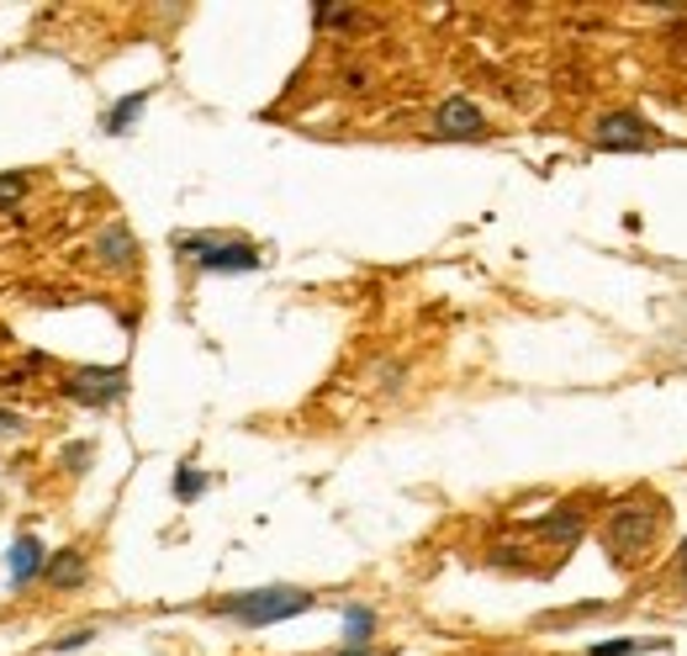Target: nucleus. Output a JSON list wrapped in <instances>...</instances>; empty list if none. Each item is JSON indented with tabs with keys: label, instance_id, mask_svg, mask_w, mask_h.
Instances as JSON below:
<instances>
[{
	"label": "nucleus",
	"instance_id": "obj_1",
	"mask_svg": "<svg viewBox=\"0 0 687 656\" xmlns=\"http://www.w3.org/2000/svg\"><path fill=\"white\" fill-rule=\"evenodd\" d=\"M318 604L308 587H249V593H233V598H217L212 614L222 619H238L243 631H264V625H281V619H296Z\"/></svg>",
	"mask_w": 687,
	"mask_h": 656
},
{
	"label": "nucleus",
	"instance_id": "obj_2",
	"mask_svg": "<svg viewBox=\"0 0 687 656\" xmlns=\"http://www.w3.org/2000/svg\"><path fill=\"white\" fill-rule=\"evenodd\" d=\"M656 530H662V503L650 498H635V503H618L608 513V530H603V545L614 561H635L656 545Z\"/></svg>",
	"mask_w": 687,
	"mask_h": 656
},
{
	"label": "nucleus",
	"instance_id": "obj_3",
	"mask_svg": "<svg viewBox=\"0 0 687 656\" xmlns=\"http://www.w3.org/2000/svg\"><path fill=\"white\" fill-rule=\"evenodd\" d=\"M175 254L190 260V265L212 270V275H222V270H260V249H254V243L222 239V233H180V239H175Z\"/></svg>",
	"mask_w": 687,
	"mask_h": 656
},
{
	"label": "nucleus",
	"instance_id": "obj_4",
	"mask_svg": "<svg viewBox=\"0 0 687 656\" xmlns=\"http://www.w3.org/2000/svg\"><path fill=\"white\" fill-rule=\"evenodd\" d=\"M122 392H127L122 365H80L64 376V397L80 408H112V403H122Z\"/></svg>",
	"mask_w": 687,
	"mask_h": 656
},
{
	"label": "nucleus",
	"instance_id": "obj_5",
	"mask_svg": "<svg viewBox=\"0 0 687 656\" xmlns=\"http://www.w3.org/2000/svg\"><path fill=\"white\" fill-rule=\"evenodd\" d=\"M593 144L608 148V154H645V148L656 144V133H650L645 117H635V112H608V117H597Z\"/></svg>",
	"mask_w": 687,
	"mask_h": 656
},
{
	"label": "nucleus",
	"instance_id": "obj_6",
	"mask_svg": "<svg viewBox=\"0 0 687 656\" xmlns=\"http://www.w3.org/2000/svg\"><path fill=\"white\" fill-rule=\"evenodd\" d=\"M481 133H487V117L466 96H450L434 112V138H481Z\"/></svg>",
	"mask_w": 687,
	"mask_h": 656
},
{
	"label": "nucleus",
	"instance_id": "obj_7",
	"mask_svg": "<svg viewBox=\"0 0 687 656\" xmlns=\"http://www.w3.org/2000/svg\"><path fill=\"white\" fill-rule=\"evenodd\" d=\"M48 566V551L38 535H22L11 551H6V572H11V587H32L38 577H43Z\"/></svg>",
	"mask_w": 687,
	"mask_h": 656
},
{
	"label": "nucleus",
	"instance_id": "obj_8",
	"mask_svg": "<svg viewBox=\"0 0 687 656\" xmlns=\"http://www.w3.org/2000/svg\"><path fill=\"white\" fill-rule=\"evenodd\" d=\"M95 260L112 270H133L138 265V243H133V233H127L122 222H112V228L95 233Z\"/></svg>",
	"mask_w": 687,
	"mask_h": 656
},
{
	"label": "nucleus",
	"instance_id": "obj_9",
	"mask_svg": "<svg viewBox=\"0 0 687 656\" xmlns=\"http://www.w3.org/2000/svg\"><path fill=\"white\" fill-rule=\"evenodd\" d=\"M43 577L53 587H80L85 577H91V566H85V556L74 551V545H64L59 556H48V566H43Z\"/></svg>",
	"mask_w": 687,
	"mask_h": 656
},
{
	"label": "nucleus",
	"instance_id": "obj_10",
	"mask_svg": "<svg viewBox=\"0 0 687 656\" xmlns=\"http://www.w3.org/2000/svg\"><path fill=\"white\" fill-rule=\"evenodd\" d=\"M371 635H376V608H365V604L344 608V652H365Z\"/></svg>",
	"mask_w": 687,
	"mask_h": 656
},
{
	"label": "nucleus",
	"instance_id": "obj_11",
	"mask_svg": "<svg viewBox=\"0 0 687 656\" xmlns=\"http://www.w3.org/2000/svg\"><path fill=\"white\" fill-rule=\"evenodd\" d=\"M143 106H148V91H133V96H122L112 112H106V133L112 138H127L133 133V122L143 117Z\"/></svg>",
	"mask_w": 687,
	"mask_h": 656
},
{
	"label": "nucleus",
	"instance_id": "obj_12",
	"mask_svg": "<svg viewBox=\"0 0 687 656\" xmlns=\"http://www.w3.org/2000/svg\"><path fill=\"white\" fill-rule=\"evenodd\" d=\"M540 535H550V540H582V513L576 509H561V513H550V519H540Z\"/></svg>",
	"mask_w": 687,
	"mask_h": 656
},
{
	"label": "nucleus",
	"instance_id": "obj_13",
	"mask_svg": "<svg viewBox=\"0 0 687 656\" xmlns=\"http://www.w3.org/2000/svg\"><path fill=\"white\" fill-rule=\"evenodd\" d=\"M201 492H207V477H201L196 466H180V471H175V498H180V503H196Z\"/></svg>",
	"mask_w": 687,
	"mask_h": 656
},
{
	"label": "nucleus",
	"instance_id": "obj_14",
	"mask_svg": "<svg viewBox=\"0 0 687 656\" xmlns=\"http://www.w3.org/2000/svg\"><path fill=\"white\" fill-rule=\"evenodd\" d=\"M27 196V175H0V212H17V201Z\"/></svg>",
	"mask_w": 687,
	"mask_h": 656
},
{
	"label": "nucleus",
	"instance_id": "obj_15",
	"mask_svg": "<svg viewBox=\"0 0 687 656\" xmlns=\"http://www.w3.org/2000/svg\"><path fill=\"white\" fill-rule=\"evenodd\" d=\"M312 17H318V27H355L360 22V11H350V6H318Z\"/></svg>",
	"mask_w": 687,
	"mask_h": 656
},
{
	"label": "nucleus",
	"instance_id": "obj_16",
	"mask_svg": "<svg viewBox=\"0 0 687 656\" xmlns=\"http://www.w3.org/2000/svg\"><path fill=\"white\" fill-rule=\"evenodd\" d=\"M635 652H650L645 641H597L587 656H635Z\"/></svg>",
	"mask_w": 687,
	"mask_h": 656
},
{
	"label": "nucleus",
	"instance_id": "obj_17",
	"mask_svg": "<svg viewBox=\"0 0 687 656\" xmlns=\"http://www.w3.org/2000/svg\"><path fill=\"white\" fill-rule=\"evenodd\" d=\"M95 641V631H74V635H64V641H53V652H80V646H91Z\"/></svg>",
	"mask_w": 687,
	"mask_h": 656
},
{
	"label": "nucleus",
	"instance_id": "obj_18",
	"mask_svg": "<svg viewBox=\"0 0 687 656\" xmlns=\"http://www.w3.org/2000/svg\"><path fill=\"white\" fill-rule=\"evenodd\" d=\"M22 429H27L22 418L11 414V408H0V439H17V435H22Z\"/></svg>",
	"mask_w": 687,
	"mask_h": 656
},
{
	"label": "nucleus",
	"instance_id": "obj_19",
	"mask_svg": "<svg viewBox=\"0 0 687 656\" xmlns=\"http://www.w3.org/2000/svg\"><path fill=\"white\" fill-rule=\"evenodd\" d=\"M85 456H91V445H74V450H70V466H74V471H85Z\"/></svg>",
	"mask_w": 687,
	"mask_h": 656
},
{
	"label": "nucleus",
	"instance_id": "obj_20",
	"mask_svg": "<svg viewBox=\"0 0 687 656\" xmlns=\"http://www.w3.org/2000/svg\"><path fill=\"white\" fill-rule=\"evenodd\" d=\"M677 566H683V572H687V540H683V551H677Z\"/></svg>",
	"mask_w": 687,
	"mask_h": 656
},
{
	"label": "nucleus",
	"instance_id": "obj_21",
	"mask_svg": "<svg viewBox=\"0 0 687 656\" xmlns=\"http://www.w3.org/2000/svg\"><path fill=\"white\" fill-rule=\"evenodd\" d=\"M339 656H376V652H339Z\"/></svg>",
	"mask_w": 687,
	"mask_h": 656
}]
</instances>
